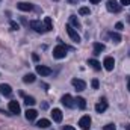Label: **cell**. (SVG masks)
I'll return each mask as SVG.
<instances>
[{"instance_id": "cb8c5ba5", "label": "cell", "mask_w": 130, "mask_h": 130, "mask_svg": "<svg viewBox=\"0 0 130 130\" xmlns=\"http://www.w3.org/2000/svg\"><path fill=\"white\" fill-rule=\"evenodd\" d=\"M110 38H112V41H115V42H120V41H121L120 33H117V32H110Z\"/></svg>"}, {"instance_id": "7a4b0ae2", "label": "cell", "mask_w": 130, "mask_h": 130, "mask_svg": "<svg viewBox=\"0 0 130 130\" xmlns=\"http://www.w3.org/2000/svg\"><path fill=\"white\" fill-rule=\"evenodd\" d=\"M106 6H107V11H110V12H115V14L121 11V5H120L117 0H107Z\"/></svg>"}, {"instance_id": "d590c367", "label": "cell", "mask_w": 130, "mask_h": 130, "mask_svg": "<svg viewBox=\"0 0 130 130\" xmlns=\"http://www.w3.org/2000/svg\"><path fill=\"white\" fill-rule=\"evenodd\" d=\"M129 55H130V53H129Z\"/></svg>"}, {"instance_id": "2e32d148", "label": "cell", "mask_w": 130, "mask_h": 130, "mask_svg": "<svg viewBox=\"0 0 130 130\" xmlns=\"http://www.w3.org/2000/svg\"><path fill=\"white\" fill-rule=\"evenodd\" d=\"M44 27H45L47 32L53 30V23H52V18H50V17H45V18H44Z\"/></svg>"}, {"instance_id": "83f0119b", "label": "cell", "mask_w": 130, "mask_h": 130, "mask_svg": "<svg viewBox=\"0 0 130 130\" xmlns=\"http://www.w3.org/2000/svg\"><path fill=\"white\" fill-rule=\"evenodd\" d=\"M92 88H94V89H98V80L97 79L92 80Z\"/></svg>"}, {"instance_id": "1f68e13d", "label": "cell", "mask_w": 130, "mask_h": 130, "mask_svg": "<svg viewBox=\"0 0 130 130\" xmlns=\"http://www.w3.org/2000/svg\"><path fill=\"white\" fill-rule=\"evenodd\" d=\"M91 3H98V2H101V0H89Z\"/></svg>"}, {"instance_id": "9a60e30c", "label": "cell", "mask_w": 130, "mask_h": 130, "mask_svg": "<svg viewBox=\"0 0 130 130\" xmlns=\"http://www.w3.org/2000/svg\"><path fill=\"white\" fill-rule=\"evenodd\" d=\"M36 115H38V112H36L35 109H27V110H26V118H27L29 121H33V120L36 118Z\"/></svg>"}, {"instance_id": "ffe728a7", "label": "cell", "mask_w": 130, "mask_h": 130, "mask_svg": "<svg viewBox=\"0 0 130 130\" xmlns=\"http://www.w3.org/2000/svg\"><path fill=\"white\" fill-rule=\"evenodd\" d=\"M35 80H36V77H35V74H32V73H29V74H26L23 77V82L24 83H33Z\"/></svg>"}, {"instance_id": "836d02e7", "label": "cell", "mask_w": 130, "mask_h": 130, "mask_svg": "<svg viewBox=\"0 0 130 130\" xmlns=\"http://www.w3.org/2000/svg\"><path fill=\"white\" fill-rule=\"evenodd\" d=\"M68 2H70V3H76L77 0H68Z\"/></svg>"}, {"instance_id": "3957f363", "label": "cell", "mask_w": 130, "mask_h": 130, "mask_svg": "<svg viewBox=\"0 0 130 130\" xmlns=\"http://www.w3.org/2000/svg\"><path fill=\"white\" fill-rule=\"evenodd\" d=\"M65 29H67V32H68V35H70V38H71L74 42H80V35L74 30V27H73L71 24H68Z\"/></svg>"}, {"instance_id": "ba28073f", "label": "cell", "mask_w": 130, "mask_h": 130, "mask_svg": "<svg viewBox=\"0 0 130 130\" xmlns=\"http://www.w3.org/2000/svg\"><path fill=\"white\" fill-rule=\"evenodd\" d=\"M103 67H104L107 71H112L113 67H115V61H113V58H110V56L104 58V61H103Z\"/></svg>"}, {"instance_id": "7402d4cb", "label": "cell", "mask_w": 130, "mask_h": 130, "mask_svg": "<svg viewBox=\"0 0 130 130\" xmlns=\"http://www.w3.org/2000/svg\"><path fill=\"white\" fill-rule=\"evenodd\" d=\"M36 101H35V98L33 97H29V95H24V104H27V106H33Z\"/></svg>"}, {"instance_id": "e575fe53", "label": "cell", "mask_w": 130, "mask_h": 130, "mask_svg": "<svg viewBox=\"0 0 130 130\" xmlns=\"http://www.w3.org/2000/svg\"><path fill=\"white\" fill-rule=\"evenodd\" d=\"M124 127H126V129H129V130H130V126H124Z\"/></svg>"}, {"instance_id": "8fae6325", "label": "cell", "mask_w": 130, "mask_h": 130, "mask_svg": "<svg viewBox=\"0 0 130 130\" xmlns=\"http://www.w3.org/2000/svg\"><path fill=\"white\" fill-rule=\"evenodd\" d=\"M8 107H9V110H11L12 113H15V115H18V113H20V104H18V101H15V100L9 101Z\"/></svg>"}, {"instance_id": "484cf974", "label": "cell", "mask_w": 130, "mask_h": 130, "mask_svg": "<svg viewBox=\"0 0 130 130\" xmlns=\"http://www.w3.org/2000/svg\"><path fill=\"white\" fill-rule=\"evenodd\" d=\"M103 130H117V127H115V124H106Z\"/></svg>"}, {"instance_id": "30bf717a", "label": "cell", "mask_w": 130, "mask_h": 130, "mask_svg": "<svg viewBox=\"0 0 130 130\" xmlns=\"http://www.w3.org/2000/svg\"><path fill=\"white\" fill-rule=\"evenodd\" d=\"M17 8H18L20 11H24V12H29V11L33 9L32 3H27V2H18V3H17Z\"/></svg>"}, {"instance_id": "f546056e", "label": "cell", "mask_w": 130, "mask_h": 130, "mask_svg": "<svg viewBox=\"0 0 130 130\" xmlns=\"http://www.w3.org/2000/svg\"><path fill=\"white\" fill-rule=\"evenodd\" d=\"M62 130H76V129H74L73 126H64V127H62Z\"/></svg>"}, {"instance_id": "4316f807", "label": "cell", "mask_w": 130, "mask_h": 130, "mask_svg": "<svg viewBox=\"0 0 130 130\" xmlns=\"http://www.w3.org/2000/svg\"><path fill=\"white\" fill-rule=\"evenodd\" d=\"M11 27H12V30H18L20 29V24L15 23V21H11Z\"/></svg>"}, {"instance_id": "9c48e42d", "label": "cell", "mask_w": 130, "mask_h": 130, "mask_svg": "<svg viewBox=\"0 0 130 130\" xmlns=\"http://www.w3.org/2000/svg\"><path fill=\"white\" fill-rule=\"evenodd\" d=\"M71 83H73V86H74L77 91H83V89L86 88V83H85L83 80H80V79H73Z\"/></svg>"}, {"instance_id": "6da1fadb", "label": "cell", "mask_w": 130, "mask_h": 130, "mask_svg": "<svg viewBox=\"0 0 130 130\" xmlns=\"http://www.w3.org/2000/svg\"><path fill=\"white\" fill-rule=\"evenodd\" d=\"M67 52H68V47L64 45V44H59V45H56V47L53 48V58L62 59V58L67 56Z\"/></svg>"}, {"instance_id": "4dcf8cb0", "label": "cell", "mask_w": 130, "mask_h": 130, "mask_svg": "<svg viewBox=\"0 0 130 130\" xmlns=\"http://www.w3.org/2000/svg\"><path fill=\"white\" fill-rule=\"evenodd\" d=\"M120 5H130V0H120Z\"/></svg>"}, {"instance_id": "44dd1931", "label": "cell", "mask_w": 130, "mask_h": 130, "mask_svg": "<svg viewBox=\"0 0 130 130\" xmlns=\"http://www.w3.org/2000/svg\"><path fill=\"white\" fill-rule=\"evenodd\" d=\"M74 101H76V104H77V106H79L80 109H85V107H86V101H85V98L77 97L76 100H74Z\"/></svg>"}, {"instance_id": "7c38bea8", "label": "cell", "mask_w": 130, "mask_h": 130, "mask_svg": "<svg viewBox=\"0 0 130 130\" xmlns=\"http://www.w3.org/2000/svg\"><path fill=\"white\" fill-rule=\"evenodd\" d=\"M0 92H2L5 97H9V95L12 94V88H11V85H8V83H2V85H0Z\"/></svg>"}, {"instance_id": "4fadbf2b", "label": "cell", "mask_w": 130, "mask_h": 130, "mask_svg": "<svg viewBox=\"0 0 130 130\" xmlns=\"http://www.w3.org/2000/svg\"><path fill=\"white\" fill-rule=\"evenodd\" d=\"M106 109H107V101H106L104 98H103V100H100L97 104H95V110H97L98 113H103Z\"/></svg>"}, {"instance_id": "5bb4252c", "label": "cell", "mask_w": 130, "mask_h": 130, "mask_svg": "<svg viewBox=\"0 0 130 130\" xmlns=\"http://www.w3.org/2000/svg\"><path fill=\"white\" fill-rule=\"evenodd\" d=\"M52 118H53V121L61 123L62 121V112H61V109H53L52 110Z\"/></svg>"}, {"instance_id": "603a6c76", "label": "cell", "mask_w": 130, "mask_h": 130, "mask_svg": "<svg viewBox=\"0 0 130 130\" xmlns=\"http://www.w3.org/2000/svg\"><path fill=\"white\" fill-rule=\"evenodd\" d=\"M70 21H71V24H73L74 27H80V21L77 20L76 15H71V17H70Z\"/></svg>"}, {"instance_id": "d6a6232c", "label": "cell", "mask_w": 130, "mask_h": 130, "mask_svg": "<svg viewBox=\"0 0 130 130\" xmlns=\"http://www.w3.org/2000/svg\"><path fill=\"white\" fill-rule=\"evenodd\" d=\"M127 88H129V91H130V77H129V80H127Z\"/></svg>"}, {"instance_id": "e0dca14e", "label": "cell", "mask_w": 130, "mask_h": 130, "mask_svg": "<svg viewBox=\"0 0 130 130\" xmlns=\"http://www.w3.org/2000/svg\"><path fill=\"white\" fill-rule=\"evenodd\" d=\"M36 127H39V129H47V127H50V121L45 120V118H42V120H39V121L36 123Z\"/></svg>"}, {"instance_id": "8992f818", "label": "cell", "mask_w": 130, "mask_h": 130, "mask_svg": "<svg viewBox=\"0 0 130 130\" xmlns=\"http://www.w3.org/2000/svg\"><path fill=\"white\" fill-rule=\"evenodd\" d=\"M61 101H62V104H64V106H67V107H74V106H76V103H74V98L71 97L70 94H65Z\"/></svg>"}, {"instance_id": "52a82bcc", "label": "cell", "mask_w": 130, "mask_h": 130, "mask_svg": "<svg viewBox=\"0 0 130 130\" xmlns=\"http://www.w3.org/2000/svg\"><path fill=\"white\" fill-rule=\"evenodd\" d=\"M36 73L41 76H50L52 74V68L45 67V65H36Z\"/></svg>"}, {"instance_id": "d4e9b609", "label": "cell", "mask_w": 130, "mask_h": 130, "mask_svg": "<svg viewBox=\"0 0 130 130\" xmlns=\"http://www.w3.org/2000/svg\"><path fill=\"white\" fill-rule=\"evenodd\" d=\"M79 14H80V15H89V14H91V11H89V8L83 6V8H80V9H79Z\"/></svg>"}, {"instance_id": "277c9868", "label": "cell", "mask_w": 130, "mask_h": 130, "mask_svg": "<svg viewBox=\"0 0 130 130\" xmlns=\"http://www.w3.org/2000/svg\"><path fill=\"white\" fill-rule=\"evenodd\" d=\"M30 27H32L35 32H38V33L47 32V30H45V27H44V24H42L41 21H38V20H33V21H30Z\"/></svg>"}, {"instance_id": "f1b7e54d", "label": "cell", "mask_w": 130, "mask_h": 130, "mask_svg": "<svg viewBox=\"0 0 130 130\" xmlns=\"http://www.w3.org/2000/svg\"><path fill=\"white\" fill-rule=\"evenodd\" d=\"M115 27H117V30H123V29H124L123 23H117V26H115Z\"/></svg>"}, {"instance_id": "ac0fdd59", "label": "cell", "mask_w": 130, "mask_h": 130, "mask_svg": "<svg viewBox=\"0 0 130 130\" xmlns=\"http://www.w3.org/2000/svg\"><path fill=\"white\" fill-rule=\"evenodd\" d=\"M88 65H91L95 71H100V70H101V64L98 62L97 59H89V61H88Z\"/></svg>"}, {"instance_id": "5b68a950", "label": "cell", "mask_w": 130, "mask_h": 130, "mask_svg": "<svg viewBox=\"0 0 130 130\" xmlns=\"http://www.w3.org/2000/svg\"><path fill=\"white\" fill-rule=\"evenodd\" d=\"M79 126H80V129L82 130H88L89 127H91V117H89V115L82 117L80 121H79Z\"/></svg>"}, {"instance_id": "d6986e66", "label": "cell", "mask_w": 130, "mask_h": 130, "mask_svg": "<svg viewBox=\"0 0 130 130\" xmlns=\"http://www.w3.org/2000/svg\"><path fill=\"white\" fill-rule=\"evenodd\" d=\"M104 50V44L101 42H94V55H100Z\"/></svg>"}]
</instances>
